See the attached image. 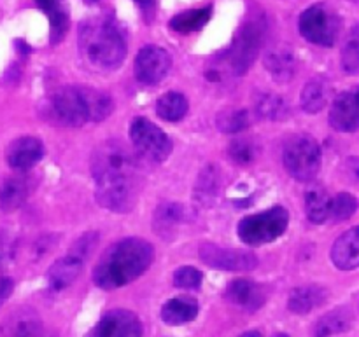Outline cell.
<instances>
[{
    "label": "cell",
    "instance_id": "cell-13",
    "mask_svg": "<svg viewBox=\"0 0 359 337\" xmlns=\"http://www.w3.org/2000/svg\"><path fill=\"white\" fill-rule=\"evenodd\" d=\"M330 124L333 129L342 133H354L359 126L358 91H344L333 100L330 110Z\"/></svg>",
    "mask_w": 359,
    "mask_h": 337
},
{
    "label": "cell",
    "instance_id": "cell-6",
    "mask_svg": "<svg viewBox=\"0 0 359 337\" xmlns=\"http://www.w3.org/2000/svg\"><path fill=\"white\" fill-rule=\"evenodd\" d=\"M287 224H290V213L283 206H276L258 215H249L242 219L238 224V238L252 247L272 243L277 238L283 236Z\"/></svg>",
    "mask_w": 359,
    "mask_h": 337
},
{
    "label": "cell",
    "instance_id": "cell-26",
    "mask_svg": "<svg viewBox=\"0 0 359 337\" xmlns=\"http://www.w3.org/2000/svg\"><path fill=\"white\" fill-rule=\"evenodd\" d=\"M184 220V208L177 203H161L158 206V210L154 212V231L160 236H170L177 226H181V222Z\"/></svg>",
    "mask_w": 359,
    "mask_h": 337
},
{
    "label": "cell",
    "instance_id": "cell-37",
    "mask_svg": "<svg viewBox=\"0 0 359 337\" xmlns=\"http://www.w3.org/2000/svg\"><path fill=\"white\" fill-rule=\"evenodd\" d=\"M14 254H16V240L11 233L0 229V266L13 261Z\"/></svg>",
    "mask_w": 359,
    "mask_h": 337
},
{
    "label": "cell",
    "instance_id": "cell-18",
    "mask_svg": "<svg viewBox=\"0 0 359 337\" xmlns=\"http://www.w3.org/2000/svg\"><path fill=\"white\" fill-rule=\"evenodd\" d=\"M265 66L277 83H287L297 73V58L290 48L277 45L266 52Z\"/></svg>",
    "mask_w": 359,
    "mask_h": 337
},
{
    "label": "cell",
    "instance_id": "cell-33",
    "mask_svg": "<svg viewBox=\"0 0 359 337\" xmlns=\"http://www.w3.org/2000/svg\"><path fill=\"white\" fill-rule=\"evenodd\" d=\"M342 69L351 76L359 72V35L358 28H353L342 49Z\"/></svg>",
    "mask_w": 359,
    "mask_h": 337
},
{
    "label": "cell",
    "instance_id": "cell-20",
    "mask_svg": "<svg viewBox=\"0 0 359 337\" xmlns=\"http://www.w3.org/2000/svg\"><path fill=\"white\" fill-rule=\"evenodd\" d=\"M330 98H332V83L326 77L321 76L309 80L300 94L302 107L309 114L321 112L328 105Z\"/></svg>",
    "mask_w": 359,
    "mask_h": 337
},
{
    "label": "cell",
    "instance_id": "cell-14",
    "mask_svg": "<svg viewBox=\"0 0 359 337\" xmlns=\"http://www.w3.org/2000/svg\"><path fill=\"white\" fill-rule=\"evenodd\" d=\"M42 156H44V147L41 140L34 136H21L14 140L6 150L7 164L20 171L34 168L42 159Z\"/></svg>",
    "mask_w": 359,
    "mask_h": 337
},
{
    "label": "cell",
    "instance_id": "cell-19",
    "mask_svg": "<svg viewBox=\"0 0 359 337\" xmlns=\"http://www.w3.org/2000/svg\"><path fill=\"white\" fill-rule=\"evenodd\" d=\"M2 337H56L44 327L41 318L34 313L21 311L20 315L11 318L2 329Z\"/></svg>",
    "mask_w": 359,
    "mask_h": 337
},
{
    "label": "cell",
    "instance_id": "cell-15",
    "mask_svg": "<svg viewBox=\"0 0 359 337\" xmlns=\"http://www.w3.org/2000/svg\"><path fill=\"white\" fill-rule=\"evenodd\" d=\"M226 299L245 311H256L265 304V292L251 280H235L228 285Z\"/></svg>",
    "mask_w": 359,
    "mask_h": 337
},
{
    "label": "cell",
    "instance_id": "cell-35",
    "mask_svg": "<svg viewBox=\"0 0 359 337\" xmlns=\"http://www.w3.org/2000/svg\"><path fill=\"white\" fill-rule=\"evenodd\" d=\"M358 201L353 194L349 192H340L335 199H332V212L330 217H333L335 220H347L356 213Z\"/></svg>",
    "mask_w": 359,
    "mask_h": 337
},
{
    "label": "cell",
    "instance_id": "cell-28",
    "mask_svg": "<svg viewBox=\"0 0 359 337\" xmlns=\"http://www.w3.org/2000/svg\"><path fill=\"white\" fill-rule=\"evenodd\" d=\"M188 107L189 105L184 94L170 91V93H165L163 96L158 100L156 114L160 115L161 119H165V121L175 122L181 121V119L188 114Z\"/></svg>",
    "mask_w": 359,
    "mask_h": 337
},
{
    "label": "cell",
    "instance_id": "cell-23",
    "mask_svg": "<svg viewBox=\"0 0 359 337\" xmlns=\"http://www.w3.org/2000/svg\"><path fill=\"white\" fill-rule=\"evenodd\" d=\"M326 301V290L318 285H305L291 290L290 299H287V308L297 315L311 313L314 308L321 306Z\"/></svg>",
    "mask_w": 359,
    "mask_h": 337
},
{
    "label": "cell",
    "instance_id": "cell-1",
    "mask_svg": "<svg viewBox=\"0 0 359 337\" xmlns=\"http://www.w3.org/2000/svg\"><path fill=\"white\" fill-rule=\"evenodd\" d=\"M91 173L97 182L95 194L104 208L126 213L137 205L142 187V168L135 154L123 143H102L91 159Z\"/></svg>",
    "mask_w": 359,
    "mask_h": 337
},
{
    "label": "cell",
    "instance_id": "cell-41",
    "mask_svg": "<svg viewBox=\"0 0 359 337\" xmlns=\"http://www.w3.org/2000/svg\"><path fill=\"white\" fill-rule=\"evenodd\" d=\"M276 337H291V336H287V334H277Z\"/></svg>",
    "mask_w": 359,
    "mask_h": 337
},
{
    "label": "cell",
    "instance_id": "cell-36",
    "mask_svg": "<svg viewBox=\"0 0 359 337\" xmlns=\"http://www.w3.org/2000/svg\"><path fill=\"white\" fill-rule=\"evenodd\" d=\"M202 280H203L202 271H198L196 268H191V266L179 268L177 271L174 273V285L177 287V289H184V290L198 289Z\"/></svg>",
    "mask_w": 359,
    "mask_h": 337
},
{
    "label": "cell",
    "instance_id": "cell-11",
    "mask_svg": "<svg viewBox=\"0 0 359 337\" xmlns=\"http://www.w3.org/2000/svg\"><path fill=\"white\" fill-rule=\"evenodd\" d=\"M172 65V56L168 51L158 45H146L135 58V77L142 84H158L167 77Z\"/></svg>",
    "mask_w": 359,
    "mask_h": 337
},
{
    "label": "cell",
    "instance_id": "cell-24",
    "mask_svg": "<svg viewBox=\"0 0 359 337\" xmlns=\"http://www.w3.org/2000/svg\"><path fill=\"white\" fill-rule=\"evenodd\" d=\"M30 184L25 177H11L0 185V210L6 213L20 208L28 198Z\"/></svg>",
    "mask_w": 359,
    "mask_h": 337
},
{
    "label": "cell",
    "instance_id": "cell-21",
    "mask_svg": "<svg viewBox=\"0 0 359 337\" xmlns=\"http://www.w3.org/2000/svg\"><path fill=\"white\" fill-rule=\"evenodd\" d=\"M196 315H198V303L193 297H174L161 308V320L172 327L195 320Z\"/></svg>",
    "mask_w": 359,
    "mask_h": 337
},
{
    "label": "cell",
    "instance_id": "cell-12",
    "mask_svg": "<svg viewBox=\"0 0 359 337\" xmlns=\"http://www.w3.org/2000/svg\"><path fill=\"white\" fill-rule=\"evenodd\" d=\"M86 337H142V324L132 311L112 310L100 318Z\"/></svg>",
    "mask_w": 359,
    "mask_h": 337
},
{
    "label": "cell",
    "instance_id": "cell-9",
    "mask_svg": "<svg viewBox=\"0 0 359 337\" xmlns=\"http://www.w3.org/2000/svg\"><path fill=\"white\" fill-rule=\"evenodd\" d=\"M200 259L209 268L223 269V271H251L258 266V259L255 254L244 250H231V248L216 247L212 243H205L200 247Z\"/></svg>",
    "mask_w": 359,
    "mask_h": 337
},
{
    "label": "cell",
    "instance_id": "cell-32",
    "mask_svg": "<svg viewBox=\"0 0 359 337\" xmlns=\"http://www.w3.org/2000/svg\"><path fill=\"white\" fill-rule=\"evenodd\" d=\"M248 110L242 108H226L217 114V128L223 133H238L249 126Z\"/></svg>",
    "mask_w": 359,
    "mask_h": 337
},
{
    "label": "cell",
    "instance_id": "cell-31",
    "mask_svg": "<svg viewBox=\"0 0 359 337\" xmlns=\"http://www.w3.org/2000/svg\"><path fill=\"white\" fill-rule=\"evenodd\" d=\"M219 192V175L214 166H207L200 173L195 187V198L200 205H210Z\"/></svg>",
    "mask_w": 359,
    "mask_h": 337
},
{
    "label": "cell",
    "instance_id": "cell-4",
    "mask_svg": "<svg viewBox=\"0 0 359 337\" xmlns=\"http://www.w3.org/2000/svg\"><path fill=\"white\" fill-rule=\"evenodd\" d=\"M79 49L88 69L98 73L114 72L126 56V42L116 24L105 20L84 23L79 34Z\"/></svg>",
    "mask_w": 359,
    "mask_h": 337
},
{
    "label": "cell",
    "instance_id": "cell-2",
    "mask_svg": "<svg viewBox=\"0 0 359 337\" xmlns=\"http://www.w3.org/2000/svg\"><path fill=\"white\" fill-rule=\"evenodd\" d=\"M154 250L140 238H126L105 250L93 269V282L104 290L125 287L149 269Z\"/></svg>",
    "mask_w": 359,
    "mask_h": 337
},
{
    "label": "cell",
    "instance_id": "cell-27",
    "mask_svg": "<svg viewBox=\"0 0 359 337\" xmlns=\"http://www.w3.org/2000/svg\"><path fill=\"white\" fill-rule=\"evenodd\" d=\"M35 2L48 14L49 24H51V42L56 44L62 41L69 27V14L63 6V0H35Z\"/></svg>",
    "mask_w": 359,
    "mask_h": 337
},
{
    "label": "cell",
    "instance_id": "cell-39",
    "mask_svg": "<svg viewBox=\"0 0 359 337\" xmlns=\"http://www.w3.org/2000/svg\"><path fill=\"white\" fill-rule=\"evenodd\" d=\"M238 337H263L262 332L258 331H249V332H244V334H241Z\"/></svg>",
    "mask_w": 359,
    "mask_h": 337
},
{
    "label": "cell",
    "instance_id": "cell-10",
    "mask_svg": "<svg viewBox=\"0 0 359 337\" xmlns=\"http://www.w3.org/2000/svg\"><path fill=\"white\" fill-rule=\"evenodd\" d=\"M263 41V28L258 21H251L245 24L238 34L237 41H235L233 48H231L230 65L237 76H242L252 62L256 59L259 51V45Z\"/></svg>",
    "mask_w": 359,
    "mask_h": 337
},
{
    "label": "cell",
    "instance_id": "cell-34",
    "mask_svg": "<svg viewBox=\"0 0 359 337\" xmlns=\"http://www.w3.org/2000/svg\"><path fill=\"white\" fill-rule=\"evenodd\" d=\"M228 154L238 164H249L258 157V145L252 140L238 138L233 140L228 147Z\"/></svg>",
    "mask_w": 359,
    "mask_h": 337
},
{
    "label": "cell",
    "instance_id": "cell-3",
    "mask_svg": "<svg viewBox=\"0 0 359 337\" xmlns=\"http://www.w3.org/2000/svg\"><path fill=\"white\" fill-rule=\"evenodd\" d=\"M111 112L112 100L109 94L93 87L67 86L53 94L48 114L60 124L81 128L88 121H104Z\"/></svg>",
    "mask_w": 359,
    "mask_h": 337
},
{
    "label": "cell",
    "instance_id": "cell-30",
    "mask_svg": "<svg viewBox=\"0 0 359 337\" xmlns=\"http://www.w3.org/2000/svg\"><path fill=\"white\" fill-rule=\"evenodd\" d=\"M210 14H212V7H202V9L186 10V13L172 17L170 28L174 31H179V34H191V31L200 30V28L210 20Z\"/></svg>",
    "mask_w": 359,
    "mask_h": 337
},
{
    "label": "cell",
    "instance_id": "cell-5",
    "mask_svg": "<svg viewBox=\"0 0 359 337\" xmlns=\"http://www.w3.org/2000/svg\"><path fill=\"white\" fill-rule=\"evenodd\" d=\"M284 166L298 182H311L321 170V147L311 135H294L284 145Z\"/></svg>",
    "mask_w": 359,
    "mask_h": 337
},
{
    "label": "cell",
    "instance_id": "cell-8",
    "mask_svg": "<svg viewBox=\"0 0 359 337\" xmlns=\"http://www.w3.org/2000/svg\"><path fill=\"white\" fill-rule=\"evenodd\" d=\"M130 138L140 156L151 161H165L172 152V142L156 124L144 117H137L130 126Z\"/></svg>",
    "mask_w": 359,
    "mask_h": 337
},
{
    "label": "cell",
    "instance_id": "cell-16",
    "mask_svg": "<svg viewBox=\"0 0 359 337\" xmlns=\"http://www.w3.org/2000/svg\"><path fill=\"white\" fill-rule=\"evenodd\" d=\"M84 261H86V259L81 257L79 254H76V252L72 250H70L69 255L58 259L48 273L49 287H51L53 290L67 289V287H69L70 283L76 282L77 276L81 275Z\"/></svg>",
    "mask_w": 359,
    "mask_h": 337
},
{
    "label": "cell",
    "instance_id": "cell-22",
    "mask_svg": "<svg viewBox=\"0 0 359 337\" xmlns=\"http://www.w3.org/2000/svg\"><path fill=\"white\" fill-rule=\"evenodd\" d=\"M353 322L354 317L349 308H337V310L330 311V313H326L325 317L316 322L312 334H314V337H332L342 334V332H347L353 327Z\"/></svg>",
    "mask_w": 359,
    "mask_h": 337
},
{
    "label": "cell",
    "instance_id": "cell-17",
    "mask_svg": "<svg viewBox=\"0 0 359 337\" xmlns=\"http://www.w3.org/2000/svg\"><path fill=\"white\" fill-rule=\"evenodd\" d=\"M332 261L342 271H353L359 264V231L351 227L335 241L332 248Z\"/></svg>",
    "mask_w": 359,
    "mask_h": 337
},
{
    "label": "cell",
    "instance_id": "cell-7",
    "mask_svg": "<svg viewBox=\"0 0 359 337\" xmlns=\"http://www.w3.org/2000/svg\"><path fill=\"white\" fill-rule=\"evenodd\" d=\"M300 34L309 42L330 48L340 34V20L326 3H314L300 16Z\"/></svg>",
    "mask_w": 359,
    "mask_h": 337
},
{
    "label": "cell",
    "instance_id": "cell-29",
    "mask_svg": "<svg viewBox=\"0 0 359 337\" xmlns=\"http://www.w3.org/2000/svg\"><path fill=\"white\" fill-rule=\"evenodd\" d=\"M256 112L259 114V117L270 119V121H283L291 115V108L286 100L280 98L279 94L272 93L259 94V98L256 100Z\"/></svg>",
    "mask_w": 359,
    "mask_h": 337
},
{
    "label": "cell",
    "instance_id": "cell-40",
    "mask_svg": "<svg viewBox=\"0 0 359 337\" xmlns=\"http://www.w3.org/2000/svg\"><path fill=\"white\" fill-rule=\"evenodd\" d=\"M137 3H139V6H142V7H153L154 6V0H137Z\"/></svg>",
    "mask_w": 359,
    "mask_h": 337
},
{
    "label": "cell",
    "instance_id": "cell-25",
    "mask_svg": "<svg viewBox=\"0 0 359 337\" xmlns=\"http://www.w3.org/2000/svg\"><path fill=\"white\" fill-rule=\"evenodd\" d=\"M305 212L311 222L325 224L332 212V198L321 185H311L305 192Z\"/></svg>",
    "mask_w": 359,
    "mask_h": 337
},
{
    "label": "cell",
    "instance_id": "cell-38",
    "mask_svg": "<svg viewBox=\"0 0 359 337\" xmlns=\"http://www.w3.org/2000/svg\"><path fill=\"white\" fill-rule=\"evenodd\" d=\"M14 290V282L7 276H0V306L11 297Z\"/></svg>",
    "mask_w": 359,
    "mask_h": 337
}]
</instances>
